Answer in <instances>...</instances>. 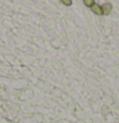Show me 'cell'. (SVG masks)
<instances>
[{"mask_svg": "<svg viewBox=\"0 0 119 123\" xmlns=\"http://www.w3.org/2000/svg\"><path fill=\"white\" fill-rule=\"evenodd\" d=\"M91 10H93V13H95L96 15H104V13H103V6H100V5H98L96 3L94 4L93 6L90 8Z\"/></svg>", "mask_w": 119, "mask_h": 123, "instance_id": "6da1fadb", "label": "cell"}, {"mask_svg": "<svg viewBox=\"0 0 119 123\" xmlns=\"http://www.w3.org/2000/svg\"><path fill=\"white\" fill-rule=\"evenodd\" d=\"M84 4H85L86 6L91 8V6H93L94 4H95V1H94V0H84Z\"/></svg>", "mask_w": 119, "mask_h": 123, "instance_id": "3957f363", "label": "cell"}, {"mask_svg": "<svg viewBox=\"0 0 119 123\" xmlns=\"http://www.w3.org/2000/svg\"><path fill=\"white\" fill-rule=\"evenodd\" d=\"M110 12H112V4H109V3H105L104 5H103V13H104V15H108V14H110Z\"/></svg>", "mask_w": 119, "mask_h": 123, "instance_id": "7a4b0ae2", "label": "cell"}, {"mask_svg": "<svg viewBox=\"0 0 119 123\" xmlns=\"http://www.w3.org/2000/svg\"><path fill=\"white\" fill-rule=\"evenodd\" d=\"M61 3L63 4V5H66V6H70L71 4H72V1H71V0H62Z\"/></svg>", "mask_w": 119, "mask_h": 123, "instance_id": "277c9868", "label": "cell"}]
</instances>
